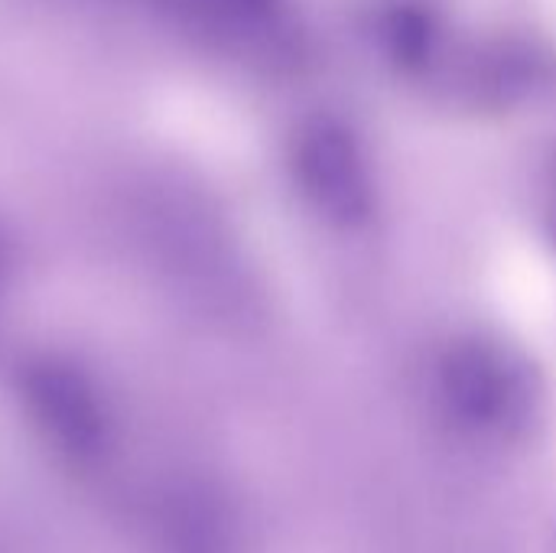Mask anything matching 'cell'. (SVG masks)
I'll return each mask as SVG.
<instances>
[{
  "label": "cell",
  "mask_w": 556,
  "mask_h": 553,
  "mask_svg": "<svg viewBox=\"0 0 556 553\" xmlns=\"http://www.w3.org/2000/svg\"><path fill=\"white\" fill-rule=\"evenodd\" d=\"M293 176L306 202L339 228L365 225L378 205L368 147L339 114H316L300 127L293 140Z\"/></svg>",
  "instance_id": "obj_1"
},
{
  "label": "cell",
  "mask_w": 556,
  "mask_h": 553,
  "mask_svg": "<svg viewBox=\"0 0 556 553\" xmlns=\"http://www.w3.org/2000/svg\"><path fill=\"white\" fill-rule=\"evenodd\" d=\"M446 378L450 404L466 424L482 430H505L508 420H518L528 411L531 388L525 365L511 362L498 349H466V355L453 359Z\"/></svg>",
  "instance_id": "obj_2"
},
{
  "label": "cell",
  "mask_w": 556,
  "mask_h": 553,
  "mask_svg": "<svg viewBox=\"0 0 556 553\" xmlns=\"http://www.w3.org/2000/svg\"><path fill=\"white\" fill-rule=\"evenodd\" d=\"M368 39L401 75H430L446 55L450 29L433 0H375Z\"/></svg>",
  "instance_id": "obj_3"
},
{
  "label": "cell",
  "mask_w": 556,
  "mask_h": 553,
  "mask_svg": "<svg viewBox=\"0 0 556 553\" xmlns=\"http://www.w3.org/2000/svg\"><path fill=\"white\" fill-rule=\"evenodd\" d=\"M547 228L556 241V150L551 156V166H547Z\"/></svg>",
  "instance_id": "obj_4"
}]
</instances>
